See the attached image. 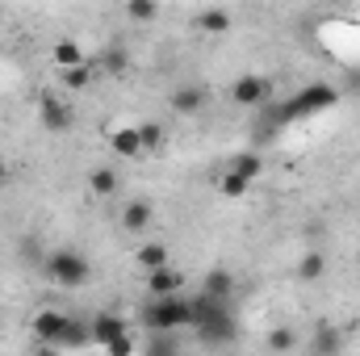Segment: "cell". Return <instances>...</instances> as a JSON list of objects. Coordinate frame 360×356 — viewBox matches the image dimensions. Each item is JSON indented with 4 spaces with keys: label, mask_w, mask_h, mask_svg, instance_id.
I'll return each mask as SVG.
<instances>
[{
    "label": "cell",
    "mask_w": 360,
    "mask_h": 356,
    "mask_svg": "<svg viewBox=\"0 0 360 356\" xmlns=\"http://www.w3.org/2000/svg\"><path fill=\"white\" fill-rule=\"evenodd\" d=\"M193 302V327L201 331V344L205 348H214V344H231L235 340V319H231V310H226V302H214V298H188Z\"/></svg>",
    "instance_id": "1"
},
{
    "label": "cell",
    "mask_w": 360,
    "mask_h": 356,
    "mask_svg": "<svg viewBox=\"0 0 360 356\" xmlns=\"http://www.w3.org/2000/svg\"><path fill=\"white\" fill-rule=\"evenodd\" d=\"M143 327L151 336H172L180 327H193V302L188 298H151L143 306Z\"/></svg>",
    "instance_id": "2"
},
{
    "label": "cell",
    "mask_w": 360,
    "mask_h": 356,
    "mask_svg": "<svg viewBox=\"0 0 360 356\" xmlns=\"http://www.w3.org/2000/svg\"><path fill=\"white\" fill-rule=\"evenodd\" d=\"M42 268H46V276H51L55 285H63V289H80V285L92 276L89 256H80V252H72V248L51 252V256L42 260Z\"/></svg>",
    "instance_id": "3"
},
{
    "label": "cell",
    "mask_w": 360,
    "mask_h": 356,
    "mask_svg": "<svg viewBox=\"0 0 360 356\" xmlns=\"http://www.w3.org/2000/svg\"><path fill=\"white\" fill-rule=\"evenodd\" d=\"M335 101H340V89H331V84H306L302 92H293V96L281 105V117L293 122V117H306V113H323V109H331Z\"/></svg>",
    "instance_id": "4"
},
{
    "label": "cell",
    "mask_w": 360,
    "mask_h": 356,
    "mask_svg": "<svg viewBox=\"0 0 360 356\" xmlns=\"http://www.w3.org/2000/svg\"><path fill=\"white\" fill-rule=\"evenodd\" d=\"M272 96V84L264 76H239L235 84H231V101L239 105V109H264Z\"/></svg>",
    "instance_id": "5"
},
{
    "label": "cell",
    "mask_w": 360,
    "mask_h": 356,
    "mask_svg": "<svg viewBox=\"0 0 360 356\" xmlns=\"http://www.w3.org/2000/svg\"><path fill=\"white\" fill-rule=\"evenodd\" d=\"M38 122L46 126V134H63V130H72V105L68 101H59V96H42L38 101Z\"/></svg>",
    "instance_id": "6"
},
{
    "label": "cell",
    "mask_w": 360,
    "mask_h": 356,
    "mask_svg": "<svg viewBox=\"0 0 360 356\" xmlns=\"http://www.w3.org/2000/svg\"><path fill=\"white\" fill-rule=\"evenodd\" d=\"M63 331H68V314L63 310H38L34 314V340L42 348H59Z\"/></svg>",
    "instance_id": "7"
},
{
    "label": "cell",
    "mask_w": 360,
    "mask_h": 356,
    "mask_svg": "<svg viewBox=\"0 0 360 356\" xmlns=\"http://www.w3.org/2000/svg\"><path fill=\"white\" fill-rule=\"evenodd\" d=\"M89 331H92V344H101V348H109L113 340L130 336L126 319H122V314H113V310H101V314H96V319L89 323Z\"/></svg>",
    "instance_id": "8"
},
{
    "label": "cell",
    "mask_w": 360,
    "mask_h": 356,
    "mask_svg": "<svg viewBox=\"0 0 360 356\" xmlns=\"http://www.w3.org/2000/svg\"><path fill=\"white\" fill-rule=\"evenodd\" d=\"M180 289H184V272H180V268L147 272V293H151V298H176Z\"/></svg>",
    "instance_id": "9"
},
{
    "label": "cell",
    "mask_w": 360,
    "mask_h": 356,
    "mask_svg": "<svg viewBox=\"0 0 360 356\" xmlns=\"http://www.w3.org/2000/svg\"><path fill=\"white\" fill-rule=\"evenodd\" d=\"M201 293L214 298V302H231V293H235V276H231V268H210L205 281H201Z\"/></svg>",
    "instance_id": "10"
},
{
    "label": "cell",
    "mask_w": 360,
    "mask_h": 356,
    "mask_svg": "<svg viewBox=\"0 0 360 356\" xmlns=\"http://www.w3.org/2000/svg\"><path fill=\"white\" fill-rule=\"evenodd\" d=\"M109 147H113L117 160H139V155H143V143H139V130H134V126H117V130L109 134Z\"/></svg>",
    "instance_id": "11"
},
{
    "label": "cell",
    "mask_w": 360,
    "mask_h": 356,
    "mask_svg": "<svg viewBox=\"0 0 360 356\" xmlns=\"http://www.w3.org/2000/svg\"><path fill=\"white\" fill-rule=\"evenodd\" d=\"M205 101H210V92L201 89V84H180V89L172 92V109H176V113H201Z\"/></svg>",
    "instance_id": "12"
},
{
    "label": "cell",
    "mask_w": 360,
    "mask_h": 356,
    "mask_svg": "<svg viewBox=\"0 0 360 356\" xmlns=\"http://www.w3.org/2000/svg\"><path fill=\"white\" fill-rule=\"evenodd\" d=\"M151 201L147 197H134V201H126V210H122V227L126 231H147L151 227Z\"/></svg>",
    "instance_id": "13"
},
{
    "label": "cell",
    "mask_w": 360,
    "mask_h": 356,
    "mask_svg": "<svg viewBox=\"0 0 360 356\" xmlns=\"http://www.w3.org/2000/svg\"><path fill=\"white\" fill-rule=\"evenodd\" d=\"M344 352V331L340 327H319L310 340V356H340Z\"/></svg>",
    "instance_id": "14"
},
{
    "label": "cell",
    "mask_w": 360,
    "mask_h": 356,
    "mask_svg": "<svg viewBox=\"0 0 360 356\" xmlns=\"http://www.w3.org/2000/svg\"><path fill=\"white\" fill-rule=\"evenodd\" d=\"M51 59H55L63 72H72V68H84V63H89L76 38H59V42H55V51H51Z\"/></svg>",
    "instance_id": "15"
},
{
    "label": "cell",
    "mask_w": 360,
    "mask_h": 356,
    "mask_svg": "<svg viewBox=\"0 0 360 356\" xmlns=\"http://www.w3.org/2000/svg\"><path fill=\"white\" fill-rule=\"evenodd\" d=\"M226 172H235V177H243V180H256L264 172V160H260V151H239V155L226 164Z\"/></svg>",
    "instance_id": "16"
},
{
    "label": "cell",
    "mask_w": 360,
    "mask_h": 356,
    "mask_svg": "<svg viewBox=\"0 0 360 356\" xmlns=\"http://www.w3.org/2000/svg\"><path fill=\"white\" fill-rule=\"evenodd\" d=\"M117 184H122V180H117V172H113L109 164H101V168H92V177H89V189L96 193V197H113V193H117Z\"/></svg>",
    "instance_id": "17"
},
{
    "label": "cell",
    "mask_w": 360,
    "mask_h": 356,
    "mask_svg": "<svg viewBox=\"0 0 360 356\" xmlns=\"http://www.w3.org/2000/svg\"><path fill=\"white\" fill-rule=\"evenodd\" d=\"M197 30L201 34H226L231 30V13L226 8H205V13H197Z\"/></svg>",
    "instance_id": "18"
},
{
    "label": "cell",
    "mask_w": 360,
    "mask_h": 356,
    "mask_svg": "<svg viewBox=\"0 0 360 356\" xmlns=\"http://www.w3.org/2000/svg\"><path fill=\"white\" fill-rule=\"evenodd\" d=\"M248 189H252V180H243V177H235V172H226V168H222V177H218V193H222L226 201H243V197H248Z\"/></svg>",
    "instance_id": "19"
},
{
    "label": "cell",
    "mask_w": 360,
    "mask_h": 356,
    "mask_svg": "<svg viewBox=\"0 0 360 356\" xmlns=\"http://www.w3.org/2000/svg\"><path fill=\"white\" fill-rule=\"evenodd\" d=\"M92 344V331L84 319H68V331H63V340H59V348H84Z\"/></svg>",
    "instance_id": "20"
},
{
    "label": "cell",
    "mask_w": 360,
    "mask_h": 356,
    "mask_svg": "<svg viewBox=\"0 0 360 356\" xmlns=\"http://www.w3.org/2000/svg\"><path fill=\"white\" fill-rule=\"evenodd\" d=\"M96 68L105 72V76H126V68H130V59H126V51L122 46H109L101 59H96Z\"/></svg>",
    "instance_id": "21"
},
{
    "label": "cell",
    "mask_w": 360,
    "mask_h": 356,
    "mask_svg": "<svg viewBox=\"0 0 360 356\" xmlns=\"http://www.w3.org/2000/svg\"><path fill=\"white\" fill-rule=\"evenodd\" d=\"M139 265L147 268V272L168 268V248H164V243H143V248H139Z\"/></svg>",
    "instance_id": "22"
},
{
    "label": "cell",
    "mask_w": 360,
    "mask_h": 356,
    "mask_svg": "<svg viewBox=\"0 0 360 356\" xmlns=\"http://www.w3.org/2000/svg\"><path fill=\"white\" fill-rule=\"evenodd\" d=\"M323 272H327V256H323V252H306V256L297 260V276H302V281H319Z\"/></svg>",
    "instance_id": "23"
},
{
    "label": "cell",
    "mask_w": 360,
    "mask_h": 356,
    "mask_svg": "<svg viewBox=\"0 0 360 356\" xmlns=\"http://www.w3.org/2000/svg\"><path fill=\"white\" fill-rule=\"evenodd\" d=\"M134 130H139L143 151H155V147H164V139H168V130H164L160 122H143V126H134Z\"/></svg>",
    "instance_id": "24"
},
{
    "label": "cell",
    "mask_w": 360,
    "mask_h": 356,
    "mask_svg": "<svg viewBox=\"0 0 360 356\" xmlns=\"http://www.w3.org/2000/svg\"><path fill=\"white\" fill-rule=\"evenodd\" d=\"M143 356H180V340L176 336H147Z\"/></svg>",
    "instance_id": "25"
},
{
    "label": "cell",
    "mask_w": 360,
    "mask_h": 356,
    "mask_svg": "<svg viewBox=\"0 0 360 356\" xmlns=\"http://www.w3.org/2000/svg\"><path fill=\"white\" fill-rule=\"evenodd\" d=\"M126 17H130V21H155V17H160V4H155V0H130V4H126Z\"/></svg>",
    "instance_id": "26"
},
{
    "label": "cell",
    "mask_w": 360,
    "mask_h": 356,
    "mask_svg": "<svg viewBox=\"0 0 360 356\" xmlns=\"http://www.w3.org/2000/svg\"><path fill=\"white\" fill-rule=\"evenodd\" d=\"M293 344H297V336H293L289 327H276V331L269 336V348H272V352H289Z\"/></svg>",
    "instance_id": "27"
},
{
    "label": "cell",
    "mask_w": 360,
    "mask_h": 356,
    "mask_svg": "<svg viewBox=\"0 0 360 356\" xmlns=\"http://www.w3.org/2000/svg\"><path fill=\"white\" fill-rule=\"evenodd\" d=\"M92 80V63H84V68H72V72H63V84L68 89H89Z\"/></svg>",
    "instance_id": "28"
},
{
    "label": "cell",
    "mask_w": 360,
    "mask_h": 356,
    "mask_svg": "<svg viewBox=\"0 0 360 356\" xmlns=\"http://www.w3.org/2000/svg\"><path fill=\"white\" fill-rule=\"evenodd\" d=\"M105 356H134V336H122V340H113Z\"/></svg>",
    "instance_id": "29"
},
{
    "label": "cell",
    "mask_w": 360,
    "mask_h": 356,
    "mask_svg": "<svg viewBox=\"0 0 360 356\" xmlns=\"http://www.w3.org/2000/svg\"><path fill=\"white\" fill-rule=\"evenodd\" d=\"M8 180H13V168H8V164L0 160V189H8Z\"/></svg>",
    "instance_id": "30"
},
{
    "label": "cell",
    "mask_w": 360,
    "mask_h": 356,
    "mask_svg": "<svg viewBox=\"0 0 360 356\" xmlns=\"http://www.w3.org/2000/svg\"><path fill=\"white\" fill-rule=\"evenodd\" d=\"M38 356H59L55 348H38Z\"/></svg>",
    "instance_id": "31"
},
{
    "label": "cell",
    "mask_w": 360,
    "mask_h": 356,
    "mask_svg": "<svg viewBox=\"0 0 360 356\" xmlns=\"http://www.w3.org/2000/svg\"><path fill=\"white\" fill-rule=\"evenodd\" d=\"M0 38H4V25H0Z\"/></svg>",
    "instance_id": "32"
}]
</instances>
